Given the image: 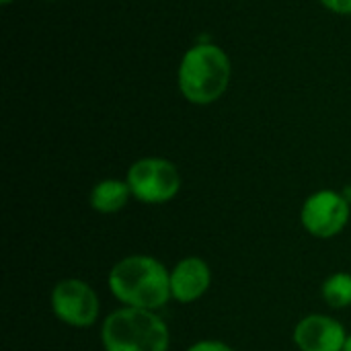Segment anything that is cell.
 Here are the masks:
<instances>
[{
  "label": "cell",
  "instance_id": "6da1fadb",
  "mask_svg": "<svg viewBox=\"0 0 351 351\" xmlns=\"http://www.w3.org/2000/svg\"><path fill=\"white\" fill-rule=\"evenodd\" d=\"M111 294L130 308L158 311L171 296V271L154 257L130 255L109 271Z\"/></svg>",
  "mask_w": 351,
  "mask_h": 351
},
{
  "label": "cell",
  "instance_id": "7a4b0ae2",
  "mask_svg": "<svg viewBox=\"0 0 351 351\" xmlns=\"http://www.w3.org/2000/svg\"><path fill=\"white\" fill-rule=\"evenodd\" d=\"M230 82V60L214 43H197L181 60L179 88L189 103L210 105L218 101Z\"/></svg>",
  "mask_w": 351,
  "mask_h": 351
},
{
  "label": "cell",
  "instance_id": "3957f363",
  "mask_svg": "<svg viewBox=\"0 0 351 351\" xmlns=\"http://www.w3.org/2000/svg\"><path fill=\"white\" fill-rule=\"evenodd\" d=\"M101 339L105 351H167L171 335L154 311L123 306L105 319Z\"/></svg>",
  "mask_w": 351,
  "mask_h": 351
},
{
  "label": "cell",
  "instance_id": "277c9868",
  "mask_svg": "<svg viewBox=\"0 0 351 351\" xmlns=\"http://www.w3.org/2000/svg\"><path fill=\"white\" fill-rule=\"evenodd\" d=\"M132 195L144 204L171 202L181 189V175L177 167L167 158H140L136 160L125 177Z\"/></svg>",
  "mask_w": 351,
  "mask_h": 351
},
{
  "label": "cell",
  "instance_id": "5b68a950",
  "mask_svg": "<svg viewBox=\"0 0 351 351\" xmlns=\"http://www.w3.org/2000/svg\"><path fill=\"white\" fill-rule=\"evenodd\" d=\"M51 311L53 315L70 327H90L99 319V296L82 280H62L51 290Z\"/></svg>",
  "mask_w": 351,
  "mask_h": 351
},
{
  "label": "cell",
  "instance_id": "8992f818",
  "mask_svg": "<svg viewBox=\"0 0 351 351\" xmlns=\"http://www.w3.org/2000/svg\"><path fill=\"white\" fill-rule=\"evenodd\" d=\"M302 226L317 239L337 237L350 222V202L343 193L323 189L313 193L300 212Z\"/></svg>",
  "mask_w": 351,
  "mask_h": 351
},
{
  "label": "cell",
  "instance_id": "52a82bcc",
  "mask_svg": "<svg viewBox=\"0 0 351 351\" xmlns=\"http://www.w3.org/2000/svg\"><path fill=\"white\" fill-rule=\"evenodd\" d=\"M346 329L327 315H308L294 329V343L300 351H343Z\"/></svg>",
  "mask_w": 351,
  "mask_h": 351
},
{
  "label": "cell",
  "instance_id": "ba28073f",
  "mask_svg": "<svg viewBox=\"0 0 351 351\" xmlns=\"http://www.w3.org/2000/svg\"><path fill=\"white\" fill-rule=\"evenodd\" d=\"M212 284V271L199 257H185L171 269V296L189 304L202 298Z\"/></svg>",
  "mask_w": 351,
  "mask_h": 351
},
{
  "label": "cell",
  "instance_id": "9c48e42d",
  "mask_svg": "<svg viewBox=\"0 0 351 351\" xmlns=\"http://www.w3.org/2000/svg\"><path fill=\"white\" fill-rule=\"evenodd\" d=\"M132 189L128 181L105 179L97 183L90 191V208L99 214H115L125 208Z\"/></svg>",
  "mask_w": 351,
  "mask_h": 351
},
{
  "label": "cell",
  "instance_id": "30bf717a",
  "mask_svg": "<svg viewBox=\"0 0 351 351\" xmlns=\"http://www.w3.org/2000/svg\"><path fill=\"white\" fill-rule=\"evenodd\" d=\"M323 298L333 308L351 306V274H333L323 284Z\"/></svg>",
  "mask_w": 351,
  "mask_h": 351
},
{
  "label": "cell",
  "instance_id": "8fae6325",
  "mask_svg": "<svg viewBox=\"0 0 351 351\" xmlns=\"http://www.w3.org/2000/svg\"><path fill=\"white\" fill-rule=\"evenodd\" d=\"M187 351H234L230 346L222 343V341H214V339H204L193 343Z\"/></svg>",
  "mask_w": 351,
  "mask_h": 351
},
{
  "label": "cell",
  "instance_id": "7c38bea8",
  "mask_svg": "<svg viewBox=\"0 0 351 351\" xmlns=\"http://www.w3.org/2000/svg\"><path fill=\"white\" fill-rule=\"evenodd\" d=\"M321 2L337 14H351V0H321Z\"/></svg>",
  "mask_w": 351,
  "mask_h": 351
},
{
  "label": "cell",
  "instance_id": "4fadbf2b",
  "mask_svg": "<svg viewBox=\"0 0 351 351\" xmlns=\"http://www.w3.org/2000/svg\"><path fill=\"white\" fill-rule=\"evenodd\" d=\"M343 351H351V335H348V339H346V346H343Z\"/></svg>",
  "mask_w": 351,
  "mask_h": 351
},
{
  "label": "cell",
  "instance_id": "5bb4252c",
  "mask_svg": "<svg viewBox=\"0 0 351 351\" xmlns=\"http://www.w3.org/2000/svg\"><path fill=\"white\" fill-rule=\"evenodd\" d=\"M0 2H2V4H10L12 0H0Z\"/></svg>",
  "mask_w": 351,
  "mask_h": 351
}]
</instances>
